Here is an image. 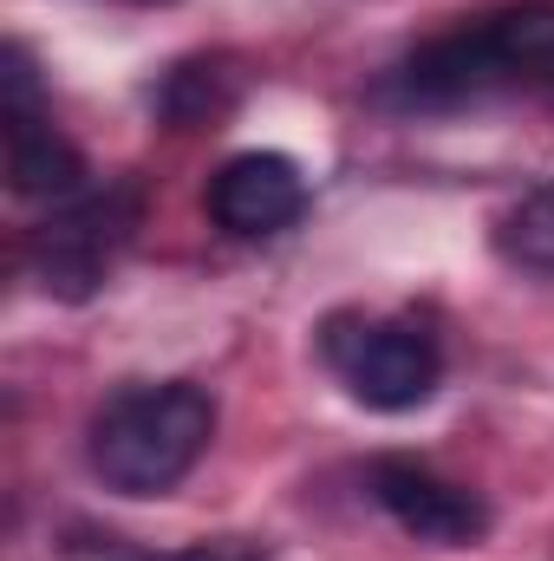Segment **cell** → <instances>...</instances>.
<instances>
[{
	"label": "cell",
	"mask_w": 554,
	"mask_h": 561,
	"mask_svg": "<svg viewBox=\"0 0 554 561\" xmlns=\"http://www.w3.org/2000/svg\"><path fill=\"white\" fill-rule=\"evenodd\" d=\"M489 92H554V0H516L476 26L437 33L385 79V99L405 112H443Z\"/></svg>",
	"instance_id": "1"
},
{
	"label": "cell",
	"mask_w": 554,
	"mask_h": 561,
	"mask_svg": "<svg viewBox=\"0 0 554 561\" xmlns=\"http://www.w3.org/2000/svg\"><path fill=\"white\" fill-rule=\"evenodd\" d=\"M216 437V399L189 379L118 386L85 424V463L118 496H170Z\"/></svg>",
	"instance_id": "2"
},
{
	"label": "cell",
	"mask_w": 554,
	"mask_h": 561,
	"mask_svg": "<svg viewBox=\"0 0 554 561\" xmlns=\"http://www.w3.org/2000/svg\"><path fill=\"white\" fill-rule=\"evenodd\" d=\"M326 366L339 373V386L372 405V412H417L437 386H443V346L430 327L417 320H366V313H339L320 333Z\"/></svg>",
	"instance_id": "3"
},
{
	"label": "cell",
	"mask_w": 554,
	"mask_h": 561,
	"mask_svg": "<svg viewBox=\"0 0 554 561\" xmlns=\"http://www.w3.org/2000/svg\"><path fill=\"white\" fill-rule=\"evenodd\" d=\"M138 216L143 203L131 183H105V190L66 196L33 229V275H39V287L59 294V300H92L105 287V275H112V262L131 249Z\"/></svg>",
	"instance_id": "4"
},
{
	"label": "cell",
	"mask_w": 554,
	"mask_h": 561,
	"mask_svg": "<svg viewBox=\"0 0 554 561\" xmlns=\"http://www.w3.org/2000/svg\"><path fill=\"white\" fill-rule=\"evenodd\" d=\"M0 138H7V183H13V196L66 203V196L85 190V157L53 125V112L39 105V79H33L26 46L0 53Z\"/></svg>",
	"instance_id": "5"
},
{
	"label": "cell",
	"mask_w": 554,
	"mask_h": 561,
	"mask_svg": "<svg viewBox=\"0 0 554 561\" xmlns=\"http://www.w3.org/2000/svg\"><path fill=\"white\" fill-rule=\"evenodd\" d=\"M366 483H372L379 510H385L405 536H417V542L470 549V542H483V536H489V503H483L476 490H463V483H450V477L424 470L417 457H379Z\"/></svg>",
	"instance_id": "6"
},
{
	"label": "cell",
	"mask_w": 554,
	"mask_h": 561,
	"mask_svg": "<svg viewBox=\"0 0 554 561\" xmlns=\"http://www.w3.org/2000/svg\"><path fill=\"white\" fill-rule=\"evenodd\" d=\"M203 203H209V222L222 236L262 242V236H280V229H293L307 216V176L280 150H242L209 176Z\"/></svg>",
	"instance_id": "7"
},
{
	"label": "cell",
	"mask_w": 554,
	"mask_h": 561,
	"mask_svg": "<svg viewBox=\"0 0 554 561\" xmlns=\"http://www.w3.org/2000/svg\"><path fill=\"white\" fill-rule=\"evenodd\" d=\"M235 99H242V79H235V66H222V59H183V66H170L163 85H157V112H163L176 131H209V125H222V118L235 112Z\"/></svg>",
	"instance_id": "8"
},
{
	"label": "cell",
	"mask_w": 554,
	"mask_h": 561,
	"mask_svg": "<svg viewBox=\"0 0 554 561\" xmlns=\"http://www.w3.org/2000/svg\"><path fill=\"white\" fill-rule=\"evenodd\" d=\"M496 249H503V262H516L529 275H554V176L503 216Z\"/></svg>",
	"instance_id": "9"
},
{
	"label": "cell",
	"mask_w": 554,
	"mask_h": 561,
	"mask_svg": "<svg viewBox=\"0 0 554 561\" xmlns=\"http://www.w3.org/2000/svg\"><path fill=\"white\" fill-rule=\"evenodd\" d=\"M170 561H262V549H249V542H196V549H183Z\"/></svg>",
	"instance_id": "10"
}]
</instances>
